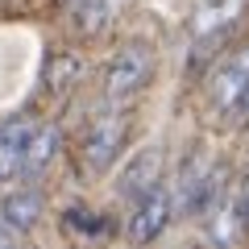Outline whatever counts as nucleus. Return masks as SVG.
<instances>
[{
  "label": "nucleus",
  "mask_w": 249,
  "mask_h": 249,
  "mask_svg": "<svg viewBox=\"0 0 249 249\" xmlns=\"http://www.w3.org/2000/svg\"><path fill=\"white\" fill-rule=\"evenodd\" d=\"M220 196H224V187H220V170H216V162L208 158L204 150H196L183 166H178V175H175L170 208H178L183 216H208Z\"/></svg>",
  "instance_id": "obj_1"
},
{
  "label": "nucleus",
  "mask_w": 249,
  "mask_h": 249,
  "mask_svg": "<svg viewBox=\"0 0 249 249\" xmlns=\"http://www.w3.org/2000/svg\"><path fill=\"white\" fill-rule=\"evenodd\" d=\"M150 71H154V50L150 46L145 42L124 46L112 58V67H108V100H129L137 88H145Z\"/></svg>",
  "instance_id": "obj_2"
},
{
  "label": "nucleus",
  "mask_w": 249,
  "mask_h": 249,
  "mask_svg": "<svg viewBox=\"0 0 249 249\" xmlns=\"http://www.w3.org/2000/svg\"><path fill=\"white\" fill-rule=\"evenodd\" d=\"M170 191L162 183H154L150 191H142V196L133 199V212H129V237L133 241H154L162 229H166L170 220Z\"/></svg>",
  "instance_id": "obj_3"
},
{
  "label": "nucleus",
  "mask_w": 249,
  "mask_h": 249,
  "mask_svg": "<svg viewBox=\"0 0 249 249\" xmlns=\"http://www.w3.org/2000/svg\"><path fill=\"white\" fill-rule=\"evenodd\" d=\"M245 91H249V46L237 50L220 71H216V79H212V104L220 108L224 116H237Z\"/></svg>",
  "instance_id": "obj_4"
},
{
  "label": "nucleus",
  "mask_w": 249,
  "mask_h": 249,
  "mask_svg": "<svg viewBox=\"0 0 249 249\" xmlns=\"http://www.w3.org/2000/svg\"><path fill=\"white\" fill-rule=\"evenodd\" d=\"M34 129H37L34 116H9V121H0V183H13L21 175Z\"/></svg>",
  "instance_id": "obj_5"
},
{
  "label": "nucleus",
  "mask_w": 249,
  "mask_h": 249,
  "mask_svg": "<svg viewBox=\"0 0 249 249\" xmlns=\"http://www.w3.org/2000/svg\"><path fill=\"white\" fill-rule=\"evenodd\" d=\"M121 145H124V116L108 112L88 129V137H83V158H88L91 170H104V166L116 162Z\"/></svg>",
  "instance_id": "obj_6"
},
{
  "label": "nucleus",
  "mask_w": 249,
  "mask_h": 249,
  "mask_svg": "<svg viewBox=\"0 0 249 249\" xmlns=\"http://www.w3.org/2000/svg\"><path fill=\"white\" fill-rule=\"evenodd\" d=\"M154 183H162V154L154 150H137L133 162L121 170V178H116V191H121L124 199H137L142 191H150Z\"/></svg>",
  "instance_id": "obj_7"
},
{
  "label": "nucleus",
  "mask_w": 249,
  "mask_h": 249,
  "mask_svg": "<svg viewBox=\"0 0 249 249\" xmlns=\"http://www.w3.org/2000/svg\"><path fill=\"white\" fill-rule=\"evenodd\" d=\"M42 196H37L34 187H25V191H13V196L0 199V220L9 224L13 232H29L37 220H42Z\"/></svg>",
  "instance_id": "obj_8"
},
{
  "label": "nucleus",
  "mask_w": 249,
  "mask_h": 249,
  "mask_svg": "<svg viewBox=\"0 0 249 249\" xmlns=\"http://www.w3.org/2000/svg\"><path fill=\"white\" fill-rule=\"evenodd\" d=\"M54 154H58V129H42V124H37L34 137H29V150H25V166H21V175H37V170H42Z\"/></svg>",
  "instance_id": "obj_9"
},
{
  "label": "nucleus",
  "mask_w": 249,
  "mask_h": 249,
  "mask_svg": "<svg viewBox=\"0 0 249 249\" xmlns=\"http://www.w3.org/2000/svg\"><path fill=\"white\" fill-rule=\"evenodd\" d=\"M71 13L79 17V25L88 34H96V29L108 25V0H71Z\"/></svg>",
  "instance_id": "obj_10"
},
{
  "label": "nucleus",
  "mask_w": 249,
  "mask_h": 249,
  "mask_svg": "<svg viewBox=\"0 0 249 249\" xmlns=\"http://www.w3.org/2000/svg\"><path fill=\"white\" fill-rule=\"evenodd\" d=\"M75 71H79V67H75V58H58V62H54V71H50V83H54V88H62V75L71 79Z\"/></svg>",
  "instance_id": "obj_11"
},
{
  "label": "nucleus",
  "mask_w": 249,
  "mask_h": 249,
  "mask_svg": "<svg viewBox=\"0 0 249 249\" xmlns=\"http://www.w3.org/2000/svg\"><path fill=\"white\" fill-rule=\"evenodd\" d=\"M237 212H241V220L249 224V175H245V183H241V191H237Z\"/></svg>",
  "instance_id": "obj_12"
},
{
  "label": "nucleus",
  "mask_w": 249,
  "mask_h": 249,
  "mask_svg": "<svg viewBox=\"0 0 249 249\" xmlns=\"http://www.w3.org/2000/svg\"><path fill=\"white\" fill-rule=\"evenodd\" d=\"M13 237H17V232H13V229H9V224L0 220V245H9V241H13Z\"/></svg>",
  "instance_id": "obj_13"
}]
</instances>
